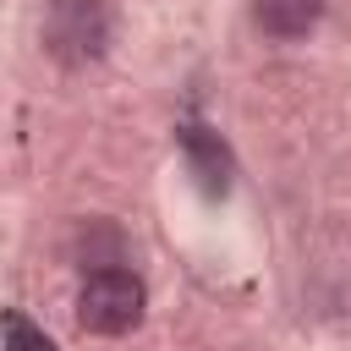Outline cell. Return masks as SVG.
Listing matches in <instances>:
<instances>
[{
  "label": "cell",
  "instance_id": "4",
  "mask_svg": "<svg viewBox=\"0 0 351 351\" xmlns=\"http://www.w3.org/2000/svg\"><path fill=\"white\" fill-rule=\"evenodd\" d=\"M252 11L269 38H307L324 16V0H258Z\"/></svg>",
  "mask_w": 351,
  "mask_h": 351
},
{
  "label": "cell",
  "instance_id": "3",
  "mask_svg": "<svg viewBox=\"0 0 351 351\" xmlns=\"http://www.w3.org/2000/svg\"><path fill=\"white\" fill-rule=\"evenodd\" d=\"M181 143H186V159H192V176H197V186L214 197V192H225L230 186V154H225V143L208 132V126H186L181 132Z\"/></svg>",
  "mask_w": 351,
  "mask_h": 351
},
{
  "label": "cell",
  "instance_id": "1",
  "mask_svg": "<svg viewBox=\"0 0 351 351\" xmlns=\"http://www.w3.org/2000/svg\"><path fill=\"white\" fill-rule=\"evenodd\" d=\"M143 307H148V291L132 269L110 263V269H88L82 285H77V324L88 335H126L143 324Z\"/></svg>",
  "mask_w": 351,
  "mask_h": 351
},
{
  "label": "cell",
  "instance_id": "2",
  "mask_svg": "<svg viewBox=\"0 0 351 351\" xmlns=\"http://www.w3.org/2000/svg\"><path fill=\"white\" fill-rule=\"evenodd\" d=\"M115 27V5L110 0H49L44 11V49L60 66H88L104 55Z\"/></svg>",
  "mask_w": 351,
  "mask_h": 351
},
{
  "label": "cell",
  "instance_id": "5",
  "mask_svg": "<svg viewBox=\"0 0 351 351\" xmlns=\"http://www.w3.org/2000/svg\"><path fill=\"white\" fill-rule=\"evenodd\" d=\"M5 351H55V340L38 324H27L22 313H5Z\"/></svg>",
  "mask_w": 351,
  "mask_h": 351
}]
</instances>
